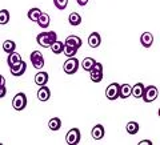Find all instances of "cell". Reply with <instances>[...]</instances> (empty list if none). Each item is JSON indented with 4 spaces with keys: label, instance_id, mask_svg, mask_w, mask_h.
Returning <instances> with one entry per match:
<instances>
[{
    "label": "cell",
    "instance_id": "obj_1",
    "mask_svg": "<svg viewBox=\"0 0 160 145\" xmlns=\"http://www.w3.org/2000/svg\"><path fill=\"white\" fill-rule=\"evenodd\" d=\"M55 40H58V35H56V32H53V31L42 32V33H39L36 36L38 44L40 47H43V48H49Z\"/></svg>",
    "mask_w": 160,
    "mask_h": 145
},
{
    "label": "cell",
    "instance_id": "obj_2",
    "mask_svg": "<svg viewBox=\"0 0 160 145\" xmlns=\"http://www.w3.org/2000/svg\"><path fill=\"white\" fill-rule=\"evenodd\" d=\"M27 103V94L24 92H19L12 99V108L15 111H23V109H26Z\"/></svg>",
    "mask_w": 160,
    "mask_h": 145
},
{
    "label": "cell",
    "instance_id": "obj_3",
    "mask_svg": "<svg viewBox=\"0 0 160 145\" xmlns=\"http://www.w3.org/2000/svg\"><path fill=\"white\" fill-rule=\"evenodd\" d=\"M80 67V63H79V60L76 57H68L66 60V63L63 64V71L66 72L67 75H73V73H76L78 72V69Z\"/></svg>",
    "mask_w": 160,
    "mask_h": 145
},
{
    "label": "cell",
    "instance_id": "obj_4",
    "mask_svg": "<svg viewBox=\"0 0 160 145\" xmlns=\"http://www.w3.org/2000/svg\"><path fill=\"white\" fill-rule=\"evenodd\" d=\"M158 96H159V91L155 85L144 87V92H143V96H142L144 103H152L158 99Z\"/></svg>",
    "mask_w": 160,
    "mask_h": 145
},
{
    "label": "cell",
    "instance_id": "obj_5",
    "mask_svg": "<svg viewBox=\"0 0 160 145\" xmlns=\"http://www.w3.org/2000/svg\"><path fill=\"white\" fill-rule=\"evenodd\" d=\"M80 137H82V134H80L79 129L72 128V129H69L68 133L66 134V143L68 145H78L80 143Z\"/></svg>",
    "mask_w": 160,
    "mask_h": 145
},
{
    "label": "cell",
    "instance_id": "obj_6",
    "mask_svg": "<svg viewBox=\"0 0 160 145\" xmlns=\"http://www.w3.org/2000/svg\"><path fill=\"white\" fill-rule=\"evenodd\" d=\"M26 71H27V63L24 61V60H22L20 63L15 64V65H12V67H9V72H11V75L15 77L23 76V75L26 73Z\"/></svg>",
    "mask_w": 160,
    "mask_h": 145
},
{
    "label": "cell",
    "instance_id": "obj_7",
    "mask_svg": "<svg viewBox=\"0 0 160 145\" xmlns=\"http://www.w3.org/2000/svg\"><path fill=\"white\" fill-rule=\"evenodd\" d=\"M29 59H31V63H32L33 68L42 69L44 67V57H43V55L40 51H33L31 53V56H29Z\"/></svg>",
    "mask_w": 160,
    "mask_h": 145
},
{
    "label": "cell",
    "instance_id": "obj_8",
    "mask_svg": "<svg viewBox=\"0 0 160 145\" xmlns=\"http://www.w3.org/2000/svg\"><path fill=\"white\" fill-rule=\"evenodd\" d=\"M119 87H120V84H118V83L109 84V85L107 87V89H106V97L108 100H111V101L119 99Z\"/></svg>",
    "mask_w": 160,
    "mask_h": 145
},
{
    "label": "cell",
    "instance_id": "obj_9",
    "mask_svg": "<svg viewBox=\"0 0 160 145\" xmlns=\"http://www.w3.org/2000/svg\"><path fill=\"white\" fill-rule=\"evenodd\" d=\"M48 80H49L48 73H47V72H44V71H40V72H38L36 75H35V77H33V81H35V84H36L38 87L47 85Z\"/></svg>",
    "mask_w": 160,
    "mask_h": 145
},
{
    "label": "cell",
    "instance_id": "obj_10",
    "mask_svg": "<svg viewBox=\"0 0 160 145\" xmlns=\"http://www.w3.org/2000/svg\"><path fill=\"white\" fill-rule=\"evenodd\" d=\"M104 134H106V131H104V127L102 125V124H98V125H95L92 128V131H91V136H92L93 140H96V141L102 140L104 137Z\"/></svg>",
    "mask_w": 160,
    "mask_h": 145
},
{
    "label": "cell",
    "instance_id": "obj_11",
    "mask_svg": "<svg viewBox=\"0 0 160 145\" xmlns=\"http://www.w3.org/2000/svg\"><path fill=\"white\" fill-rule=\"evenodd\" d=\"M38 99L40 100V101H48L49 99H51V89H49L47 85H43L39 88L38 91Z\"/></svg>",
    "mask_w": 160,
    "mask_h": 145
},
{
    "label": "cell",
    "instance_id": "obj_12",
    "mask_svg": "<svg viewBox=\"0 0 160 145\" xmlns=\"http://www.w3.org/2000/svg\"><path fill=\"white\" fill-rule=\"evenodd\" d=\"M64 44H67V46H72V47L79 49L80 47H82L83 41H82V39H80L79 36H76V35H69V36L66 37V41H64Z\"/></svg>",
    "mask_w": 160,
    "mask_h": 145
},
{
    "label": "cell",
    "instance_id": "obj_13",
    "mask_svg": "<svg viewBox=\"0 0 160 145\" xmlns=\"http://www.w3.org/2000/svg\"><path fill=\"white\" fill-rule=\"evenodd\" d=\"M102 44V36L98 32H92L88 36V46L91 48H98Z\"/></svg>",
    "mask_w": 160,
    "mask_h": 145
},
{
    "label": "cell",
    "instance_id": "obj_14",
    "mask_svg": "<svg viewBox=\"0 0 160 145\" xmlns=\"http://www.w3.org/2000/svg\"><path fill=\"white\" fill-rule=\"evenodd\" d=\"M140 43L144 48H149L153 44V35L151 32H144L140 36Z\"/></svg>",
    "mask_w": 160,
    "mask_h": 145
},
{
    "label": "cell",
    "instance_id": "obj_15",
    "mask_svg": "<svg viewBox=\"0 0 160 145\" xmlns=\"http://www.w3.org/2000/svg\"><path fill=\"white\" fill-rule=\"evenodd\" d=\"M144 92V84L143 83H136L133 87H131V94L135 99H142Z\"/></svg>",
    "mask_w": 160,
    "mask_h": 145
},
{
    "label": "cell",
    "instance_id": "obj_16",
    "mask_svg": "<svg viewBox=\"0 0 160 145\" xmlns=\"http://www.w3.org/2000/svg\"><path fill=\"white\" fill-rule=\"evenodd\" d=\"M38 26L39 27H42V28H48L49 26V23H51V17H49V15L46 13V12H42L40 13V16L38 19Z\"/></svg>",
    "mask_w": 160,
    "mask_h": 145
},
{
    "label": "cell",
    "instance_id": "obj_17",
    "mask_svg": "<svg viewBox=\"0 0 160 145\" xmlns=\"http://www.w3.org/2000/svg\"><path fill=\"white\" fill-rule=\"evenodd\" d=\"M129 96H131V85H129V84H120L119 97L120 99H128Z\"/></svg>",
    "mask_w": 160,
    "mask_h": 145
},
{
    "label": "cell",
    "instance_id": "obj_18",
    "mask_svg": "<svg viewBox=\"0 0 160 145\" xmlns=\"http://www.w3.org/2000/svg\"><path fill=\"white\" fill-rule=\"evenodd\" d=\"M22 61V56H20L19 53L16 52H11V53H8V57H7V64H8V67H12L15 65V64H18Z\"/></svg>",
    "mask_w": 160,
    "mask_h": 145
},
{
    "label": "cell",
    "instance_id": "obj_19",
    "mask_svg": "<svg viewBox=\"0 0 160 145\" xmlns=\"http://www.w3.org/2000/svg\"><path fill=\"white\" fill-rule=\"evenodd\" d=\"M48 128H49V131H52V132L59 131V129L62 128V120L59 117H52L48 121Z\"/></svg>",
    "mask_w": 160,
    "mask_h": 145
},
{
    "label": "cell",
    "instance_id": "obj_20",
    "mask_svg": "<svg viewBox=\"0 0 160 145\" xmlns=\"http://www.w3.org/2000/svg\"><path fill=\"white\" fill-rule=\"evenodd\" d=\"M3 51L6 53H11V52H15L16 51V43L13 40H6L3 43Z\"/></svg>",
    "mask_w": 160,
    "mask_h": 145
},
{
    "label": "cell",
    "instance_id": "obj_21",
    "mask_svg": "<svg viewBox=\"0 0 160 145\" xmlns=\"http://www.w3.org/2000/svg\"><path fill=\"white\" fill-rule=\"evenodd\" d=\"M68 23L71 24V26H73V27L80 26V24H82V16H80L79 13H76V12L69 13V16H68Z\"/></svg>",
    "mask_w": 160,
    "mask_h": 145
},
{
    "label": "cell",
    "instance_id": "obj_22",
    "mask_svg": "<svg viewBox=\"0 0 160 145\" xmlns=\"http://www.w3.org/2000/svg\"><path fill=\"white\" fill-rule=\"evenodd\" d=\"M51 51L55 53V55H60L63 53V49H64V43L59 41V40H55V41L51 44Z\"/></svg>",
    "mask_w": 160,
    "mask_h": 145
},
{
    "label": "cell",
    "instance_id": "obj_23",
    "mask_svg": "<svg viewBox=\"0 0 160 145\" xmlns=\"http://www.w3.org/2000/svg\"><path fill=\"white\" fill-rule=\"evenodd\" d=\"M40 13H42V11H40L39 8H31L28 11V13H27V16H28V19L31 20V22H33V23H36L38 22V19H39V16H40Z\"/></svg>",
    "mask_w": 160,
    "mask_h": 145
},
{
    "label": "cell",
    "instance_id": "obj_24",
    "mask_svg": "<svg viewBox=\"0 0 160 145\" xmlns=\"http://www.w3.org/2000/svg\"><path fill=\"white\" fill-rule=\"evenodd\" d=\"M11 15H9L8 9H0V26H6L9 23Z\"/></svg>",
    "mask_w": 160,
    "mask_h": 145
},
{
    "label": "cell",
    "instance_id": "obj_25",
    "mask_svg": "<svg viewBox=\"0 0 160 145\" xmlns=\"http://www.w3.org/2000/svg\"><path fill=\"white\" fill-rule=\"evenodd\" d=\"M139 124L136 121H129L127 125H126V131L128 134H136L139 132Z\"/></svg>",
    "mask_w": 160,
    "mask_h": 145
},
{
    "label": "cell",
    "instance_id": "obj_26",
    "mask_svg": "<svg viewBox=\"0 0 160 145\" xmlns=\"http://www.w3.org/2000/svg\"><path fill=\"white\" fill-rule=\"evenodd\" d=\"M96 63L95 61V59H92V57H86L82 61V68L84 69V71H87V72H89L91 71V68L93 67V64Z\"/></svg>",
    "mask_w": 160,
    "mask_h": 145
},
{
    "label": "cell",
    "instance_id": "obj_27",
    "mask_svg": "<svg viewBox=\"0 0 160 145\" xmlns=\"http://www.w3.org/2000/svg\"><path fill=\"white\" fill-rule=\"evenodd\" d=\"M63 52H64V55H66L67 57H73V56H76V53H78V48H75V47H72V46H67V44H64Z\"/></svg>",
    "mask_w": 160,
    "mask_h": 145
},
{
    "label": "cell",
    "instance_id": "obj_28",
    "mask_svg": "<svg viewBox=\"0 0 160 145\" xmlns=\"http://www.w3.org/2000/svg\"><path fill=\"white\" fill-rule=\"evenodd\" d=\"M104 73L100 71H89V77H91V81L93 83H100L103 80Z\"/></svg>",
    "mask_w": 160,
    "mask_h": 145
},
{
    "label": "cell",
    "instance_id": "obj_29",
    "mask_svg": "<svg viewBox=\"0 0 160 145\" xmlns=\"http://www.w3.org/2000/svg\"><path fill=\"white\" fill-rule=\"evenodd\" d=\"M53 4L58 9H66L68 6V0H53Z\"/></svg>",
    "mask_w": 160,
    "mask_h": 145
},
{
    "label": "cell",
    "instance_id": "obj_30",
    "mask_svg": "<svg viewBox=\"0 0 160 145\" xmlns=\"http://www.w3.org/2000/svg\"><path fill=\"white\" fill-rule=\"evenodd\" d=\"M6 94H7V88H6V85H2L0 87V99H3Z\"/></svg>",
    "mask_w": 160,
    "mask_h": 145
},
{
    "label": "cell",
    "instance_id": "obj_31",
    "mask_svg": "<svg viewBox=\"0 0 160 145\" xmlns=\"http://www.w3.org/2000/svg\"><path fill=\"white\" fill-rule=\"evenodd\" d=\"M88 2H89V0H76V3L79 4L80 7H84V6H87V4H88Z\"/></svg>",
    "mask_w": 160,
    "mask_h": 145
},
{
    "label": "cell",
    "instance_id": "obj_32",
    "mask_svg": "<svg viewBox=\"0 0 160 145\" xmlns=\"http://www.w3.org/2000/svg\"><path fill=\"white\" fill-rule=\"evenodd\" d=\"M139 145H152V143L149 140H143V141L139 143Z\"/></svg>",
    "mask_w": 160,
    "mask_h": 145
},
{
    "label": "cell",
    "instance_id": "obj_33",
    "mask_svg": "<svg viewBox=\"0 0 160 145\" xmlns=\"http://www.w3.org/2000/svg\"><path fill=\"white\" fill-rule=\"evenodd\" d=\"M2 85H6V79H4L3 75H0V87Z\"/></svg>",
    "mask_w": 160,
    "mask_h": 145
}]
</instances>
